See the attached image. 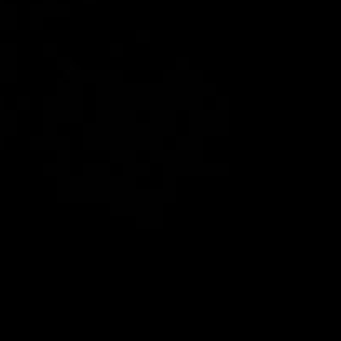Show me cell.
Listing matches in <instances>:
<instances>
[{
  "mask_svg": "<svg viewBox=\"0 0 341 341\" xmlns=\"http://www.w3.org/2000/svg\"><path fill=\"white\" fill-rule=\"evenodd\" d=\"M128 143L136 150H153L163 147V136L150 123H133L128 128Z\"/></svg>",
  "mask_w": 341,
  "mask_h": 341,
  "instance_id": "obj_1",
  "label": "cell"
},
{
  "mask_svg": "<svg viewBox=\"0 0 341 341\" xmlns=\"http://www.w3.org/2000/svg\"><path fill=\"white\" fill-rule=\"evenodd\" d=\"M117 143L118 140L113 130L102 128L99 123L83 125V147L87 150H110Z\"/></svg>",
  "mask_w": 341,
  "mask_h": 341,
  "instance_id": "obj_2",
  "label": "cell"
},
{
  "mask_svg": "<svg viewBox=\"0 0 341 341\" xmlns=\"http://www.w3.org/2000/svg\"><path fill=\"white\" fill-rule=\"evenodd\" d=\"M149 112H150V125L163 138L165 136L177 135V122H175L177 110H175L172 105L170 104L155 105L152 107Z\"/></svg>",
  "mask_w": 341,
  "mask_h": 341,
  "instance_id": "obj_3",
  "label": "cell"
},
{
  "mask_svg": "<svg viewBox=\"0 0 341 341\" xmlns=\"http://www.w3.org/2000/svg\"><path fill=\"white\" fill-rule=\"evenodd\" d=\"M82 88L83 83L77 80H70V83L57 80V99L64 104H82Z\"/></svg>",
  "mask_w": 341,
  "mask_h": 341,
  "instance_id": "obj_4",
  "label": "cell"
},
{
  "mask_svg": "<svg viewBox=\"0 0 341 341\" xmlns=\"http://www.w3.org/2000/svg\"><path fill=\"white\" fill-rule=\"evenodd\" d=\"M202 140H197L193 136H178L177 138V152L181 153L185 158L190 160H203L202 152Z\"/></svg>",
  "mask_w": 341,
  "mask_h": 341,
  "instance_id": "obj_5",
  "label": "cell"
},
{
  "mask_svg": "<svg viewBox=\"0 0 341 341\" xmlns=\"http://www.w3.org/2000/svg\"><path fill=\"white\" fill-rule=\"evenodd\" d=\"M163 220H162V208H155V210H145L136 215V226L141 230H160Z\"/></svg>",
  "mask_w": 341,
  "mask_h": 341,
  "instance_id": "obj_6",
  "label": "cell"
},
{
  "mask_svg": "<svg viewBox=\"0 0 341 341\" xmlns=\"http://www.w3.org/2000/svg\"><path fill=\"white\" fill-rule=\"evenodd\" d=\"M110 177V167L107 163H85L83 165V178L92 183H100Z\"/></svg>",
  "mask_w": 341,
  "mask_h": 341,
  "instance_id": "obj_7",
  "label": "cell"
},
{
  "mask_svg": "<svg viewBox=\"0 0 341 341\" xmlns=\"http://www.w3.org/2000/svg\"><path fill=\"white\" fill-rule=\"evenodd\" d=\"M110 152V162L112 163H127L136 160V149H133L130 143H117L113 145Z\"/></svg>",
  "mask_w": 341,
  "mask_h": 341,
  "instance_id": "obj_8",
  "label": "cell"
},
{
  "mask_svg": "<svg viewBox=\"0 0 341 341\" xmlns=\"http://www.w3.org/2000/svg\"><path fill=\"white\" fill-rule=\"evenodd\" d=\"M230 173V167L226 163H203L198 167V177H226Z\"/></svg>",
  "mask_w": 341,
  "mask_h": 341,
  "instance_id": "obj_9",
  "label": "cell"
},
{
  "mask_svg": "<svg viewBox=\"0 0 341 341\" xmlns=\"http://www.w3.org/2000/svg\"><path fill=\"white\" fill-rule=\"evenodd\" d=\"M62 109H64V104L57 96H45L43 99L45 117L52 118L57 123H62Z\"/></svg>",
  "mask_w": 341,
  "mask_h": 341,
  "instance_id": "obj_10",
  "label": "cell"
},
{
  "mask_svg": "<svg viewBox=\"0 0 341 341\" xmlns=\"http://www.w3.org/2000/svg\"><path fill=\"white\" fill-rule=\"evenodd\" d=\"M150 173V165L147 163H138L136 160L123 163V175L130 178H138V177H147Z\"/></svg>",
  "mask_w": 341,
  "mask_h": 341,
  "instance_id": "obj_11",
  "label": "cell"
},
{
  "mask_svg": "<svg viewBox=\"0 0 341 341\" xmlns=\"http://www.w3.org/2000/svg\"><path fill=\"white\" fill-rule=\"evenodd\" d=\"M163 85L172 92L183 88V73L178 70H165L163 72Z\"/></svg>",
  "mask_w": 341,
  "mask_h": 341,
  "instance_id": "obj_12",
  "label": "cell"
},
{
  "mask_svg": "<svg viewBox=\"0 0 341 341\" xmlns=\"http://www.w3.org/2000/svg\"><path fill=\"white\" fill-rule=\"evenodd\" d=\"M43 4L45 9H47V15L50 17H64L70 14V5L68 4H59L57 0L55 2H43Z\"/></svg>",
  "mask_w": 341,
  "mask_h": 341,
  "instance_id": "obj_13",
  "label": "cell"
},
{
  "mask_svg": "<svg viewBox=\"0 0 341 341\" xmlns=\"http://www.w3.org/2000/svg\"><path fill=\"white\" fill-rule=\"evenodd\" d=\"M68 170L70 168L62 167L60 163H45L43 165V173L47 175V177H57V178L65 177V175H70Z\"/></svg>",
  "mask_w": 341,
  "mask_h": 341,
  "instance_id": "obj_14",
  "label": "cell"
},
{
  "mask_svg": "<svg viewBox=\"0 0 341 341\" xmlns=\"http://www.w3.org/2000/svg\"><path fill=\"white\" fill-rule=\"evenodd\" d=\"M168 153H170V150H165L163 147H160V149H153V150H150V162L163 165L165 160L168 158Z\"/></svg>",
  "mask_w": 341,
  "mask_h": 341,
  "instance_id": "obj_15",
  "label": "cell"
},
{
  "mask_svg": "<svg viewBox=\"0 0 341 341\" xmlns=\"http://www.w3.org/2000/svg\"><path fill=\"white\" fill-rule=\"evenodd\" d=\"M197 90H198V93L203 96V99H205V96H215V95H217V85H215V83H205L203 82Z\"/></svg>",
  "mask_w": 341,
  "mask_h": 341,
  "instance_id": "obj_16",
  "label": "cell"
},
{
  "mask_svg": "<svg viewBox=\"0 0 341 341\" xmlns=\"http://www.w3.org/2000/svg\"><path fill=\"white\" fill-rule=\"evenodd\" d=\"M217 112L221 113V115L228 117V112H230V99L228 96H218L217 99Z\"/></svg>",
  "mask_w": 341,
  "mask_h": 341,
  "instance_id": "obj_17",
  "label": "cell"
},
{
  "mask_svg": "<svg viewBox=\"0 0 341 341\" xmlns=\"http://www.w3.org/2000/svg\"><path fill=\"white\" fill-rule=\"evenodd\" d=\"M43 135H48V136L57 135V122L48 117L43 118Z\"/></svg>",
  "mask_w": 341,
  "mask_h": 341,
  "instance_id": "obj_18",
  "label": "cell"
},
{
  "mask_svg": "<svg viewBox=\"0 0 341 341\" xmlns=\"http://www.w3.org/2000/svg\"><path fill=\"white\" fill-rule=\"evenodd\" d=\"M177 70L178 72L190 70V59H188V57H178V59H177Z\"/></svg>",
  "mask_w": 341,
  "mask_h": 341,
  "instance_id": "obj_19",
  "label": "cell"
},
{
  "mask_svg": "<svg viewBox=\"0 0 341 341\" xmlns=\"http://www.w3.org/2000/svg\"><path fill=\"white\" fill-rule=\"evenodd\" d=\"M72 64H73V62H72L70 57H59V59H57V68H59V70L65 72Z\"/></svg>",
  "mask_w": 341,
  "mask_h": 341,
  "instance_id": "obj_20",
  "label": "cell"
},
{
  "mask_svg": "<svg viewBox=\"0 0 341 341\" xmlns=\"http://www.w3.org/2000/svg\"><path fill=\"white\" fill-rule=\"evenodd\" d=\"M136 42L138 43H149L150 42V32L149 30H138L136 32Z\"/></svg>",
  "mask_w": 341,
  "mask_h": 341,
  "instance_id": "obj_21",
  "label": "cell"
},
{
  "mask_svg": "<svg viewBox=\"0 0 341 341\" xmlns=\"http://www.w3.org/2000/svg\"><path fill=\"white\" fill-rule=\"evenodd\" d=\"M43 55L45 57H55L57 55V45L55 43H45L43 45Z\"/></svg>",
  "mask_w": 341,
  "mask_h": 341,
  "instance_id": "obj_22",
  "label": "cell"
},
{
  "mask_svg": "<svg viewBox=\"0 0 341 341\" xmlns=\"http://www.w3.org/2000/svg\"><path fill=\"white\" fill-rule=\"evenodd\" d=\"M110 55L112 57H122L123 55V45L122 43H112L110 45Z\"/></svg>",
  "mask_w": 341,
  "mask_h": 341,
  "instance_id": "obj_23",
  "label": "cell"
},
{
  "mask_svg": "<svg viewBox=\"0 0 341 341\" xmlns=\"http://www.w3.org/2000/svg\"><path fill=\"white\" fill-rule=\"evenodd\" d=\"M28 99H19V107L20 109H28V107H30V104H28Z\"/></svg>",
  "mask_w": 341,
  "mask_h": 341,
  "instance_id": "obj_24",
  "label": "cell"
},
{
  "mask_svg": "<svg viewBox=\"0 0 341 341\" xmlns=\"http://www.w3.org/2000/svg\"><path fill=\"white\" fill-rule=\"evenodd\" d=\"M43 2H55V0H43Z\"/></svg>",
  "mask_w": 341,
  "mask_h": 341,
  "instance_id": "obj_25",
  "label": "cell"
},
{
  "mask_svg": "<svg viewBox=\"0 0 341 341\" xmlns=\"http://www.w3.org/2000/svg\"><path fill=\"white\" fill-rule=\"evenodd\" d=\"M85 2H95V0H85Z\"/></svg>",
  "mask_w": 341,
  "mask_h": 341,
  "instance_id": "obj_26",
  "label": "cell"
}]
</instances>
